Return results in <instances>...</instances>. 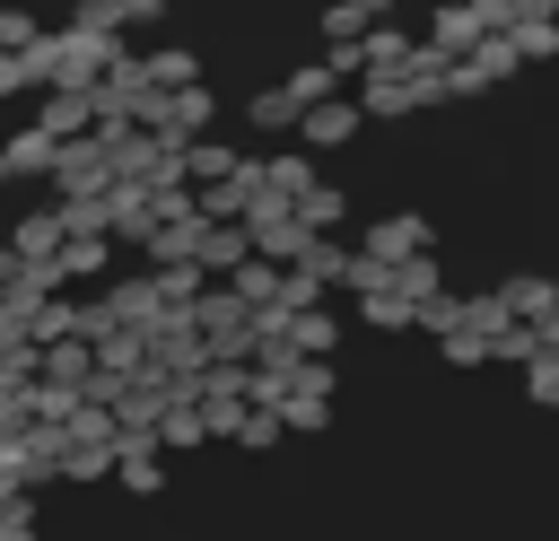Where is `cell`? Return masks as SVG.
Segmentation results:
<instances>
[{
	"instance_id": "7a4b0ae2",
	"label": "cell",
	"mask_w": 559,
	"mask_h": 541,
	"mask_svg": "<svg viewBox=\"0 0 559 541\" xmlns=\"http://www.w3.org/2000/svg\"><path fill=\"white\" fill-rule=\"evenodd\" d=\"M297 122H306V140H323V148H332V140H349V131H358V105H306Z\"/></svg>"
},
{
	"instance_id": "6da1fadb",
	"label": "cell",
	"mask_w": 559,
	"mask_h": 541,
	"mask_svg": "<svg viewBox=\"0 0 559 541\" xmlns=\"http://www.w3.org/2000/svg\"><path fill=\"white\" fill-rule=\"evenodd\" d=\"M428 253V227L419 218H376L367 227V262H419Z\"/></svg>"
}]
</instances>
